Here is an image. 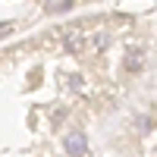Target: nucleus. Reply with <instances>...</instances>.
Instances as JSON below:
<instances>
[{
	"instance_id": "20e7f679",
	"label": "nucleus",
	"mask_w": 157,
	"mask_h": 157,
	"mask_svg": "<svg viewBox=\"0 0 157 157\" xmlns=\"http://www.w3.org/2000/svg\"><path fill=\"white\" fill-rule=\"evenodd\" d=\"M63 10H69V3H54L50 6V13H63Z\"/></svg>"
},
{
	"instance_id": "7ed1b4c3",
	"label": "nucleus",
	"mask_w": 157,
	"mask_h": 157,
	"mask_svg": "<svg viewBox=\"0 0 157 157\" xmlns=\"http://www.w3.org/2000/svg\"><path fill=\"white\" fill-rule=\"evenodd\" d=\"M10 32H13V25H10V22H0V38L10 35Z\"/></svg>"
},
{
	"instance_id": "f03ea898",
	"label": "nucleus",
	"mask_w": 157,
	"mask_h": 157,
	"mask_svg": "<svg viewBox=\"0 0 157 157\" xmlns=\"http://www.w3.org/2000/svg\"><path fill=\"white\" fill-rule=\"evenodd\" d=\"M123 66L129 72H138V69H145V50H129V57L123 60Z\"/></svg>"
},
{
	"instance_id": "f257e3e1",
	"label": "nucleus",
	"mask_w": 157,
	"mask_h": 157,
	"mask_svg": "<svg viewBox=\"0 0 157 157\" xmlns=\"http://www.w3.org/2000/svg\"><path fill=\"white\" fill-rule=\"evenodd\" d=\"M63 148H66V154L69 157H85L88 154V138H85V132H69L66 135V141H63Z\"/></svg>"
}]
</instances>
